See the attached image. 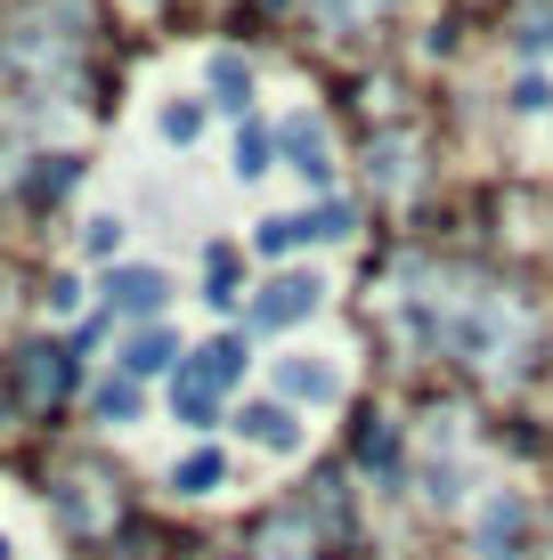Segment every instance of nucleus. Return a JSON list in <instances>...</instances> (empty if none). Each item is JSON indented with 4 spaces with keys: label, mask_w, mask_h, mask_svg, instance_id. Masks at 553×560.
I'll use <instances>...</instances> for the list:
<instances>
[{
    "label": "nucleus",
    "mask_w": 553,
    "mask_h": 560,
    "mask_svg": "<svg viewBox=\"0 0 553 560\" xmlns=\"http://www.w3.org/2000/svg\"><path fill=\"white\" fill-rule=\"evenodd\" d=\"M180 488H187V495L220 488V455H196V463H187V471H180Z\"/></svg>",
    "instance_id": "f03ea898"
},
{
    "label": "nucleus",
    "mask_w": 553,
    "mask_h": 560,
    "mask_svg": "<svg viewBox=\"0 0 553 560\" xmlns=\"http://www.w3.org/2000/svg\"><path fill=\"white\" fill-rule=\"evenodd\" d=\"M244 431H253L261 447H293V422H285L277 407H253V415H244Z\"/></svg>",
    "instance_id": "f257e3e1"
}]
</instances>
